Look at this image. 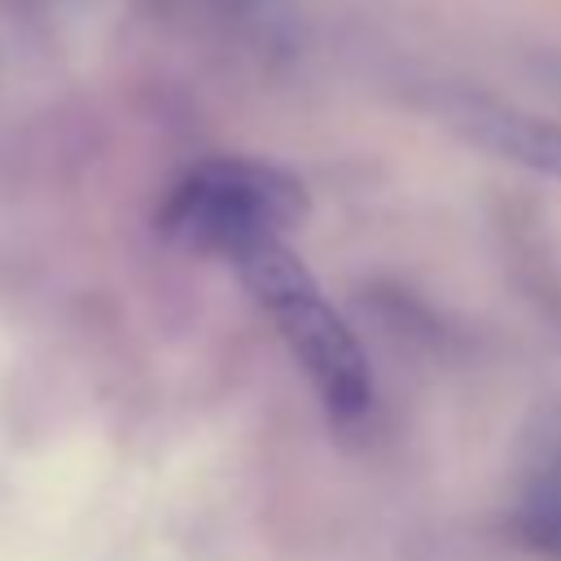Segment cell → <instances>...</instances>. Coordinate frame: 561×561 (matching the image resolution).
I'll return each instance as SVG.
<instances>
[{
  "mask_svg": "<svg viewBox=\"0 0 561 561\" xmlns=\"http://www.w3.org/2000/svg\"><path fill=\"white\" fill-rule=\"evenodd\" d=\"M469 131L495 153L561 180V127L504 110H469Z\"/></svg>",
  "mask_w": 561,
  "mask_h": 561,
  "instance_id": "3",
  "label": "cell"
},
{
  "mask_svg": "<svg viewBox=\"0 0 561 561\" xmlns=\"http://www.w3.org/2000/svg\"><path fill=\"white\" fill-rule=\"evenodd\" d=\"M513 530L526 548L561 561V469H548L517 504Z\"/></svg>",
  "mask_w": 561,
  "mask_h": 561,
  "instance_id": "4",
  "label": "cell"
},
{
  "mask_svg": "<svg viewBox=\"0 0 561 561\" xmlns=\"http://www.w3.org/2000/svg\"><path fill=\"white\" fill-rule=\"evenodd\" d=\"M302 215L307 188L285 167L259 158H206L175 180L158 224L180 245L232 259L254 241L285 237Z\"/></svg>",
  "mask_w": 561,
  "mask_h": 561,
  "instance_id": "2",
  "label": "cell"
},
{
  "mask_svg": "<svg viewBox=\"0 0 561 561\" xmlns=\"http://www.w3.org/2000/svg\"><path fill=\"white\" fill-rule=\"evenodd\" d=\"M250 289V298L272 316L276 333L302 364L311 390L324 412L337 421H359L373 408V368L342 320V311L320 294L307 263L285 245V237H267L228 259Z\"/></svg>",
  "mask_w": 561,
  "mask_h": 561,
  "instance_id": "1",
  "label": "cell"
}]
</instances>
